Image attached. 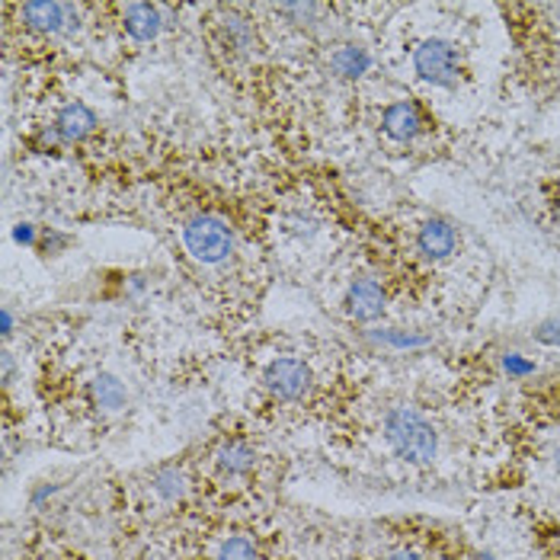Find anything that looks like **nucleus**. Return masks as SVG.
I'll return each mask as SVG.
<instances>
[{
  "label": "nucleus",
  "instance_id": "nucleus-8",
  "mask_svg": "<svg viewBox=\"0 0 560 560\" xmlns=\"http://www.w3.org/2000/svg\"><path fill=\"white\" fill-rule=\"evenodd\" d=\"M385 131L394 141H413L423 131V116L413 103H394L385 109Z\"/></svg>",
  "mask_w": 560,
  "mask_h": 560
},
{
  "label": "nucleus",
  "instance_id": "nucleus-19",
  "mask_svg": "<svg viewBox=\"0 0 560 560\" xmlns=\"http://www.w3.org/2000/svg\"><path fill=\"white\" fill-rule=\"evenodd\" d=\"M33 237H36V234H33L30 224H20V228H16V241H20V244H33Z\"/></svg>",
  "mask_w": 560,
  "mask_h": 560
},
{
  "label": "nucleus",
  "instance_id": "nucleus-6",
  "mask_svg": "<svg viewBox=\"0 0 560 560\" xmlns=\"http://www.w3.org/2000/svg\"><path fill=\"white\" fill-rule=\"evenodd\" d=\"M346 304H349V314H352L355 320H375V317H382V311H385V292H382L378 282L359 279V282L349 289Z\"/></svg>",
  "mask_w": 560,
  "mask_h": 560
},
{
  "label": "nucleus",
  "instance_id": "nucleus-9",
  "mask_svg": "<svg viewBox=\"0 0 560 560\" xmlns=\"http://www.w3.org/2000/svg\"><path fill=\"white\" fill-rule=\"evenodd\" d=\"M209 560H262V551L250 532H228L212 545Z\"/></svg>",
  "mask_w": 560,
  "mask_h": 560
},
{
  "label": "nucleus",
  "instance_id": "nucleus-4",
  "mask_svg": "<svg viewBox=\"0 0 560 560\" xmlns=\"http://www.w3.org/2000/svg\"><path fill=\"white\" fill-rule=\"evenodd\" d=\"M212 465L224 480H250L259 468V452L244 435H224L212 448Z\"/></svg>",
  "mask_w": 560,
  "mask_h": 560
},
{
  "label": "nucleus",
  "instance_id": "nucleus-3",
  "mask_svg": "<svg viewBox=\"0 0 560 560\" xmlns=\"http://www.w3.org/2000/svg\"><path fill=\"white\" fill-rule=\"evenodd\" d=\"M262 388L269 390L282 404H302L314 388V372L304 365L302 359H276L262 372Z\"/></svg>",
  "mask_w": 560,
  "mask_h": 560
},
{
  "label": "nucleus",
  "instance_id": "nucleus-12",
  "mask_svg": "<svg viewBox=\"0 0 560 560\" xmlns=\"http://www.w3.org/2000/svg\"><path fill=\"white\" fill-rule=\"evenodd\" d=\"M96 126V116L81 106V103H74V106H68L58 119H55V135L61 138V141H81L84 135H90Z\"/></svg>",
  "mask_w": 560,
  "mask_h": 560
},
{
  "label": "nucleus",
  "instance_id": "nucleus-21",
  "mask_svg": "<svg viewBox=\"0 0 560 560\" xmlns=\"http://www.w3.org/2000/svg\"><path fill=\"white\" fill-rule=\"evenodd\" d=\"M442 560H465V558H442Z\"/></svg>",
  "mask_w": 560,
  "mask_h": 560
},
{
  "label": "nucleus",
  "instance_id": "nucleus-17",
  "mask_svg": "<svg viewBox=\"0 0 560 560\" xmlns=\"http://www.w3.org/2000/svg\"><path fill=\"white\" fill-rule=\"evenodd\" d=\"M382 560H430L420 548H413V545H394V548H388L385 555H382Z\"/></svg>",
  "mask_w": 560,
  "mask_h": 560
},
{
  "label": "nucleus",
  "instance_id": "nucleus-10",
  "mask_svg": "<svg viewBox=\"0 0 560 560\" xmlns=\"http://www.w3.org/2000/svg\"><path fill=\"white\" fill-rule=\"evenodd\" d=\"M90 397L103 413H119L126 407V400H129V390L116 375H96L93 385H90Z\"/></svg>",
  "mask_w": 560,
  "mask_h": 560
},
{
  "label": "nucleus",
  "instance_id": "nucleus-15",
  "mask_svg": "<svg viewBox=\"0 0 560 560\" xmlns=\"http://www.w3.org/2000/svg\"><path fill=\"white\" fill-rule=\"evenodd\" d=\"M378 340H382V343L397 346V349H420V346L430 343L427 337H417V334H397V330H388V334H378Z\"/></svg>",
  "mask_w": 560,
  "mask_h": 560
},
{
  "label": "nucleus",
  "instance_id": "nucleus-1",
  "mask_svg": "<svg viewBox=\"0 0 560 560\" xmlns=\"http://www.w3.org/2000/svg\"><path fill=\"white\" fill-rule=\"evenodd\" d=\"M385 442L390 455L404 462L407 468H432L439 458V432L430 423V417L413 404H397L385 413Z\"/></svg>",
  "mask_w": 560,
  "mask_h": 560
},
{
  "label": "nucleus",
  "instance_id": "nucleus-7",
  "mask_svg": "<svg viewBox=\"0 0 560 560\" xmlns=\"http://www.w3.org/2000/svg\"><path fill=\"white\" fill-rule=\"evenodd\" d=\"M458 247V234L448 221L442 218H432L420 228V250L430 259H448Z\"/></svg>",
  "mask_w": 560,
  "mask_h": 560
},
{
  "label": "nucleus",
  "instance_id": "nucleus-18",
  "mask_svg": "<svg viewBox=\"0 0 560 560\" xmlns=\"http://www.w3.org/2000/svg\"><path fill=\"white\" fill-rule=\"evenodd\" d=\"M538 340H545V343H560V324H545V327L538 330Z\"/></svg>",
  "mask_w": 560,
  "mask_h": 560
},
{
  "label": "nucleus",
  "instance_id": "nucleus-14",
  "mask_svg": "<svg viewBox=\"0 0 560 560\" xmlns=\"http://www.w3.org/2000/svg\"><path fill=\"white\" fill-rule=\"evenodd\" d=\"M330 65H334V71H337L340 78H349V81H355V78H362V74H365V71L372 68V55H369L365 48H355V45H343V48H337V51H334Z\"/></svg>",
  "mask_w": 560,
  "mask_h": 560
},
{
  "label": "nucleus",
  "instance_id": "nucleus-5",
  "mask_svg": "<svg viewBox=\"0 0 560 560\" xmlns=\"http://www.w3.org/2000/svg\"><path fill=\"white\" fill-rule=\"evenodd\" d=\"M413 68L430 84L452 86L458 81V51H455V45L445 43V39H432V43L417 48Z\"/></svg>",
  "mask_w": 560,
  "mask_h": 560
},
{
  "label": "nucleus",
  "instance_id": "nucleus-13",
  "mask_svg": "<svg viewBox=\"0 0 560 560\" xmlns=\"http://www.w3.org/2000/svg\"><path fill=\"white\" fill-rule=\"evenodd\" d=\"M126 30L141 43L154 39L158 30H161V10L151 7V3H129L126 7Z\"/></svg>",
  "mask_w": 560,
  "mask_h": 560
},
{
  "label": "nucleus",
  "instance_id": "nucleus-16",
  "mask_svg": "<svg viewBox=\"0 0 560 560\" xmlns=\"http://www.w3.org/2000/svg\"><path fill=\"white\" fill-rule=\"evenodd\" d=\"M503 369H506L513 378H525V375H532V372H535V362H528V359H522L518 352H513V355H506V359H503Z\"/></svg>",
  "mask_w": 560,
  "mask_h": 560
},
{
  "label": "nucleus",
  "instance_id": "nucleus-20",
  "mask_svg": "<svg viewBox=\"0 0 560 560\" xmlns=\"http://www.w3.org/2000/svg\"><path fill=\"white\" fill-rule=\"evenodd\" d=\"M551 471H555V477L560 480V442L555 445V452H551Z\"/></svg>",
  "mask_w": 560,
  "mask_h": 560
},
{
  "label": "nucleus",
  "instance_id": "nucleus-11",
  "mask_svg": "<svg viewBox=\"0 0 560 560\" xmlns=\"http://www.w3.org/2000/svg\"><path fill=\"white\" fill-rule=\"evenodd\" d=\"M68 13H71V7H65V3H26L23 7L26 26L39 30V33H58L68 23Z\"/></svg>",
  "mask_w": 560,
  "mask_h": 560
},
{
  "label": "nucleus",
  "instance_id": "nucleus-2",
  "mask_svg": "<svg viewBox=\"0 0 560 560\" xmlns=\"http://www.w3.org/2000/svg\"><path fill=\"white\" fill-rule=\"evenodd\" d=\"M183 241L189 247V254L199 259V262H224L231 257V231L228 224L215 215H196L192 221H186L183 228Z\"/></svg>",
  "mask_w": 560,
  "mask_h": 560
}]
</instances>
